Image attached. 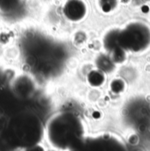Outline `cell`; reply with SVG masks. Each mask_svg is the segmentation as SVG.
<instances>
[{"instance_id":"52a82bcc","label":"cell","mask_w":150,"mask_h":151,"mask_svg":"<svg viewBox=\"0 0 150 151\" xmlns=\"http://www.w3.org/2000/svg\"><path fill=\"white\" fill-rule=\"evenodd\" d=\"M88 81L93 86H99L104 83L105 76L102 74V72L92 71L88 76Z\"/></svg>"},{"instance_id":"3957f363","label":"cell","mask_w":150,"mask_h":151,"mask_svg":"<svg viewBox=\"0 0 150 151\" xmlns=\"http://www.w3.org/2000/svg\"><path fill=\"white\" fill-rule=\"evenodd\" d=\"M82 118L71 111L53 114L45 125V136L49 144L60 151H71L86 137Z\"/></svg>"},{"instance_id":"6da1fadb","label":"cell","mask_w":150,"mask_h":151,"mask_svg":"<svg viewBox=\"0 0 150 151\" xmlns=\"http://www.w3.org/2000/svg\"><path fill=\"white\" fill-rule=\"evenodd\" d=\"M45 136V126L34 111L15 110L0 118V142L10 151L39 145Z\"/></svg>"},{"instance_id":"ba28073f","label":"cell","mask_w":150,"mask_h":151,"mask_svg":"<svg viewBox=\"0 0 150 151\" xmlns=\"http://www.w3.org/2000/svg\"><path fill=\"white\" fill-rule=\"evenodd\" d=\"M23 151H45L44 149L40 146V145H37V146H34V147H32V148H29V149H27Z\"/></svg>"},{"instance_id":"8992f818","label":"cell","mask_w":150,"mask_h":151,"mask_svg":"<svg viewBox=\"0 0 150 151\" xmlns=\"http://www.w3.org/2000/svg\"><path fill=\"white\" fill-rule=\"evenodd\" d=\"M65 17L73 22L84 19L87 14V6L82 0H69L63 7Z\"/></svg>"},{"instance_id":"5b68a950","label":"cell","mask_w":150,"mask_h":151,"mask_svg":"<svg viewBox=\"0 0 150 151\" xmlns=\"http://www.w3.org/2000/svg\"><path fill=\"white\" fill-rule=\"evenodd\" d=\"M36 91V83L29 75L17 76L11 83V93L19 99H31Z\"/></svg>"},{"instance_id":"7a4b0ae2","label":"cell","mask_w":150,"mask_h":151,"mask_svg":"<svg viewBox=\"0 0 150 151\" xmlns=\"http://www.w3.org/2000/svg\"><path fill=\"white\" fill-rule=\"evenodd\" d=\"M103 44L114 63L126 61V54H141L150 47V27L141 20L128 22L121 28L110 29Z\"/></svg>"},{"instance_id":"277c9868","label":"cell","mask_w":150,"mask_h":151,"mask_svg":"<svg viewBox=\"0 0 150 151\" xmlns=\"http://www.w3.org/2000/svg\"><path fill=\"white\" fill-rule=\"evenodd\" d=\"M71 151H127L125 142L112 133H102L86 136L84 140Z\"/></svg>"}]
</instances>
